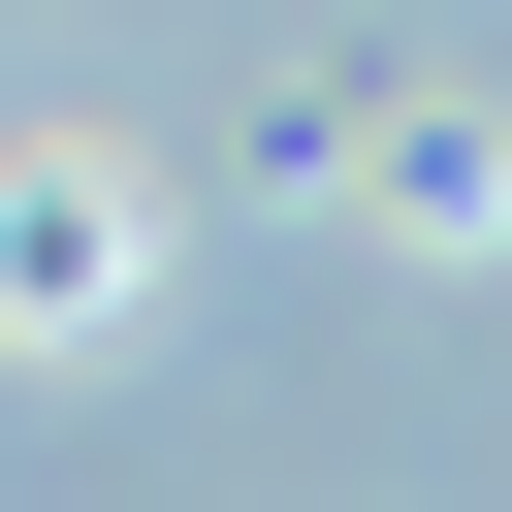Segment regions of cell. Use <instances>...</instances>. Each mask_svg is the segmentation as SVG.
Wrapping results in <instances>:
<instances>
[{"label": "cell", "instance_id": "6da1fadb", "mask_svg": "<svg viewBox=\"0 0 512 512\" xmlns=\"http://www.w3.org/2000/svg\"><path fill=\"white\" fill-rule=\"evenodd\" d=\"M0 320H32V352L128 320V192H96V160H0Z\"/></svg>", "mask_w": 512, "mask_h": 512}]
</instances>
